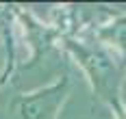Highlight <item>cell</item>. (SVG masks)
Instances as JSON below:
<instances>
[{"label":"cell","instance_id":"1","mask_svg":"<svg viewBox=\"0 0 126 119\" xmlns=\"http://www.w3.org/2000/svg\"><path fill=\"white\" fill-rule=\"evenodd\" d=\"M67 89V82L63 80L59 84H54L50 89L31 93V95H22L15 100V113L20 119H52L57 108L61 104L63 95Z\"/></svg>","mask_w":126,"mask_h":119},{"label":"cell","instance_id":"2","mask_svg":"<svg viewBox=\"0 0 126 119\" xmlns=\"http://www.w3.org/2000/svg\"><path fill=\"white\" fill-rule=\"evenodd\" d=\"M2 63L4 61H2V50H0V76H2Z\"/></svg>","mask_w":126,"mask_h":119}]
</instances>
